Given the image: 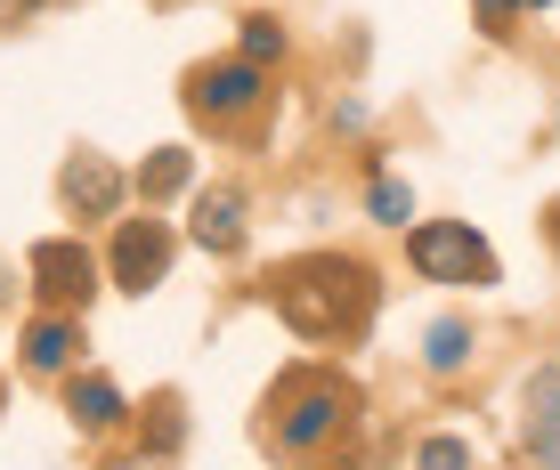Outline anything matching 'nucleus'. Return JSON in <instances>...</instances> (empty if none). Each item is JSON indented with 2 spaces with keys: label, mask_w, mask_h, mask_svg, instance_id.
Returning <instances> with one entry per match:
<instances>
[{
  "label": "nucleus",
  "mask_w": 560,
  "mask_h": 470,
  "mask_svg": "<svg viewBox=\"0 0 560 470\" xmlns=\"http://www.w3.org/2000/svg\"><path fill=\"white\" fill-rule=\"evenodd\" d=\"M268 301H277V317L293 325L301 341H350V332H365V317H374L382 284L350 251H308V260H284L277 277H268Z\"/></svg>",
  "instance_id": "obj_1"
},
{
  "label": "nucleus",
  "mask_w": 560,
  "mask_h": 470,
  "mask_svg": "<svg viewBox=\"0 0 560 470\" xmlns=\"http://www.w3.org/2000/svg\"><path fill=\"white\" fill-rule=\"evenodd\" d=\"M407 260H415V277L422 284H495V251H488V235H479L471 220H422L407 227Z\"/></svg>",
  "instance_id": "obj_2"
},
{
  "label": "nucleus",
  "mask_w": 560,
  "mask_h": 470,
  "mask_svg": "<svg viewBox=\"0 0 560 470\" xmlns=\"http://www.w3.org/2000/svg\"><path fill=\"white\" fill-rule=\"evenodd\" d=\"M350 414H358V389H350V381L308 374L301 398L284 406V422H277V446H284V455H317L334 430H350Z\"/></svg>",
  "instance_id": "obj_3"
},
{
  "label": "nucleus",
  "mask_w": 560,
  "mask_h": 470,
  "mask_svg": "<svg viewBox=\"0 0 560 470\" xmlns=\"http://www.w3.org/2000/svg\"><path fill=\"white\" fill-rule=\"evenodd\" d=\"M171 251H179V235H171L163 220H154V203H147V220H122V227H114L106 277L122 284V292H154V284L171 277Z\"/></svg>",
  "instance_id": "obj_4"
},
{
  "label": "nucleus",
  "mask_w": 560,
  "mask_h": 470,
  "mask_svg": "<svg viewBox=\"0 0 560 470\" xmlns=\"http://www.w3.org/2000/svg\"><path fill=\"white\" fill-rule=\"evenodd\" d=\"M260 97H268L260 57H228V66H196L187 73V106H196L203 122H236V114H253Z\"/></svg>",
  "instance_id": "obj_5"
},
{
  "label": "nucleus",
  "mask_w": 560,
  "mask_h": 470,
  "mask_svg": "<svg viewBox=\"0 0 560 470\" xmlns=\"http://www.w3.org/2000/svg\"><path fill=\"white\" fill-rule=\"evenodd\" d=\"M33 292L49 308H90L98 301V260L73 235H49V244H33Z\"/></svg>",
  "instance_id": "obj_6"
},
{
  "label": "nucleus",
  "mask_w": 560,
  "mask_h": 470,
  "mask_svg": "<svg viewBox=\"0 0 560 470\" xmlns=\"http://www.w3.org/2000/svg\"><path fill=\"white\" fill-rule=\"evenodd\" d=\"M57 195H66V211H82V220H114V211H122V171H114L106 154H73Z\"/></svg>",
  "instance_id": "obj_7"
},
{
  "label": "nucleus",
  "mask_w": 560,
  "mask_h": 470,
  "mask_svg": "<svg viewBox=\"0 0 560 470\" xmlns=\"http://www.w3.org/2000/svg\"><path fill=\"white\" fill-rule=\"evenodd\" d=\"M187 235H196L203 251H220V260H236V251H244V195H236V187H203Z\"/></svg>",
  "instance_id": "obj_8"
},
{
  "label": "nucleus",
  "mask_w": 560,
  "mask_h": 470,
  "mask_svg": "<svg viewBox=\"0 0 560 470\" xmlns=\"http://www.w3.org/2000/svg\"><path fill=\"white\" fill-rule=\"evenodd\" d=\"M73 357H82V308H57V317L25 325V365L33 374H66Z\"/></svg>",
  "instance_id": "obj_9"
},
{
  "label": "nucleus",
  "mask_w": 560,
  "mask_h": 470,
  "mask_svg": "<svg viewBox=\"0 0 560 470\" xmlns=\"http://www.w3.org/2000/svg\"><path fill=\"white\" fill-rule=\"evenodd\" d=\"M528 462H560V374L528 381Z\"/></svg>",
  "instance_id": "obj_10"
},
{
  "label": "nucleus",
  "mask_w": 560,
  "mask_h": 470,
  "mask_svg": "<svg viewBox=\"0 0 560 470\" xmlns=\"http://www.w3.org/2000/svg\"><path fill=\"white\" fill-rule=\"evenodd\" d=\"M66 406H73V422H82V430H114V422H122V389H114L106 374H73Z\"/></svg>",
  "instance_id": "obj_11"
},
{
  "label": "nucleus",
  "mask_w": 560,
  "mask_h": 470,
  "mask_svg": "<svg viewBox=\"0 0 560 470\" xmlns=\"http://www.w3.org/2000/svg\"><path fill=\"white\" fill-rule=\"evenodd\" d=\"M422 365H431V374H463V365H471V317H439L422 332Z\"/></svg>",
  "instance_id": "obj_12"
},
{
  "label": "nucleus",
  "mask_w": 560,
  "mask_h": 470,
  "mask_svg": "<svg viewBox=\"0 0 560 470\" xmlns=\"http://www.w3.org/2000/svg\"><path fill=\"white\" fill-rule=\"evenodd\" d=\"M187 179H196V154H187V146H163V154H147V171H139L130 187H139L147 203H163V195H179Z\"/></svg>",
  "instance_id": "obj_13"
},
{
  "label": "nucleus",
  "mask_w": 560,
  "mask_h": 470,
  "mask_svg": "<svg viewBox=\"0 0 560 470\" xmlns=\"http://www.w3.org/2000/svg\"><path fill=\"white\" fill-rule=\"evenodd\" d=\"M365 211H374L382 227H407V220H415V187H407V179H382V171H374V187H365Z\"/></svg>",
  "instance_id": "obj_14"
},
{
  "label": "nucleus",
  "mask_w": 560,
  "mask_h": 470,
  "mask_svg": "<svg viewBox=\"0 0 560 470\" xmlns=\"http://www.w3.org/2000/svg\"><path fill=\"white\" fill-rule=\"evenodd\" d=\"M244 57H260V66L284 57V25H277V16H244Z\"/></svg>",
  "instance_id": "obj_15"
},
{
  "label": "nucleus",
  "mask_w": 560,
  "mask_h": 470,
  "mask_svg": "<svg viewBox=\"0 0 560 470\" xmlns=\"http://www.w3.org/2000/svg\"><path fill=\"white\" fill-rule=\"evenodd\" d=\"M471 455H479L471 438H422L415 446V462H471Z\"/></svg>",
  "instance_id": "obj_16"
},
{
  "label": "nucleus",
  "mask_w": 560,
  "mask_h": 470,
  "mask_svg": "<svg viewBox=\"0 0 560 470\" xmlns=\"http://www.w3.org/2000/svg\"><path fill=\"white\" fill-rule=\"evenodd\" d=\"M520 9H528V0H479V25H488V33H512Z\"/></svg>",
  "instance_id": "obj_17"
},
{
  "label": "nucleus",
  "mask_w": 560,
  "mask_h": 470,
  "mask_svg": "<svg viewBox=\"0 0 560 470\" xmlns=\"http://www.w3.org/2000/svg\"><path fill=\"white\" fill-rule=\"evenodd\" d=\"M179 438H187V430H179V422H154V438H147V455H179Z\"/></svg>",
  "instance_id": "obj_18"
},
{
  "label": "nucleus",
  "mask_w": 560,
  "mask_h": 470,
  "mask_svg": "<svg viewBox=\"0 0 560 470\" xmlns=\"http://www.w3.org/2000/svg\"><path fill=\"white\" fill-rule=\"evenodd\" d=\"M528 9H552V0H528Z\"/></svg>",
  "instance_id": "obj_19"
},
{
  "label": "nucleus",
  "mask_w": 560,
  "mask_h": 470,
  "mask_svg": "<svg viewBox=\"0 0 560 470\" xmlns=\"http://www.w3.org/2000/svg\"><path fill=\"white\" fill-rule=\"evenodd\" d=\"M0 9H9V0H0Z\"/></svg>",
  "instance_id": "obj_20"
}]
</instances>
